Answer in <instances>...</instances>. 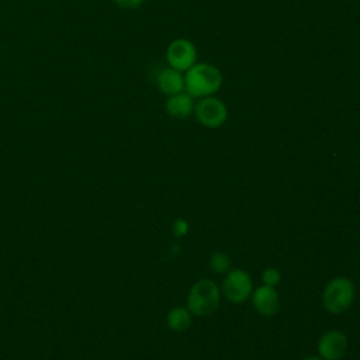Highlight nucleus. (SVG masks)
<instances>
[{"instance_id": "f257e3e1", "label": "nucleus", "mask_w": 360, "mask_h": 360, "mask_svg": "<svg viewBox=\"0 0 360 360\" xmlns=\"http://www.w3.org/2000/svg\"><path fill=\"white\" fill-rule=\"evenodd\" d=\"M184 73V90L193 98L214 96L222 86V73L212 63L197 62Z\"/></svg>"}, {"instance_id": "f03ea898", "label": "nucleus", "mask_w": 360, "mask_h": 360, "mask_svg": "<svg viewBox=\"0 0 360 360\" xmlns=\"http://www.w3.org/2000/svg\"><path fill=\"white\" fill-rule=\"evenodd\" d=\"M221 301V290L211 278H201L193 284L187 295V309L191 315L207 316L217 311Z\"/></svg>"}, {"instance_id": "7ed1b4c3", "label": "nucleus", "mask_w": 360, "mask_h": 360, "mask_svg": "<svg viewBox=\"0 0 360 360\" xmlns=\"http://www.w3.org/2000/svg\"><path fill=\"white\" fill-rule=\"evenodd\" d=\"M354 284L346 276H338L328 281L322 291V304L329 314L346 312L354 301Z\"/></svg>"}, {"instance_id": "20e7f679", "label": "nucleus", "mask_w": 360, "mask_h": 360, "mask_svg": "<svg viewBox=\"0 0 360 360\" xmlns=\"http://www.w3.org/2000/svg\"><path fill=\"white\" fill-rule=\"evenodd\" d=\"M194 117L205 128L214 129L225 124L228 118L226 104L214 96L198 98L194 104Z\"/></svg>"}, {"instance_id": "39448f33", "label": "nucleus", "mask_w": 360, "mask_h": 360, "mask_svg": "<svg viewBox=\"0 0 360 360\" xmlns=\"http://www.w3.org/2000/svg\"><path fill=\"white\" fill-rule=\"evenodd\" d=\"M253 292V281L248 271L242 269L229 270L222 281V294L233 304L245 302Z\"/></svg>"}, {"instance_id": "423d86ee", "label": "nucleus", "mask_w": 360, "mask_h": 360, "mask_svg": "<svg viewBox=\"0 0 360 360\" xmlns=\"http://www.w3.org/2000/svg\"><path fill=\"white\" fill-rule=\"evenodd\" d=\"M166 60L170 68L186 72L197 63V48L187 38L173 39L166 48Z\"/></svg>"}, {"instance_id": "0eeeda50", "label": "nucleus", "mask_w": 360, "mask_h": 360, "mask_svg": "<svg viewBox=\"0 0 360 360\" xmlns=\"http://www.w3.org/2000/svg\"><path fill=\"white\" fill-rule=\"evenodd\" d=\"M347 338L339 329H330L321 335L316 343L318 356L323 360H339L347 350Z\"/></svg>"}, {"instance_id": "6e6552de", "label": "nucleus", "mask_w": 360, "mask_h": 360, "mask_svg": "<svg viewBox=\"0 0 360 360\" xmlns=\"http://www.w3.org/2000/svg\"><path fill=\"white\" fill-rule=\"evenodd\" d=\"M255 309L263 316H273L280 307L278 292L274 287L262 284L256 287L250 295Z\"/></svg>"}, {"instance_id": "1a4fd4ad", "label": "nucleus", "mask_w": 360, "mask_h": 360, "mask_svg": "<svg viewBox=\"0 0 360 360\" xmlns=\"http://www.w3.org/2000/svg\"><path fill=\"white\" fill-rule=\"evenodd\" d=\"M156 86L158 89L166 94V96H173L181 91H186L184 87V75L183 72H179L170 66L163 68L159 70L156 76Z\"/></svg>"}, {"instance_id": "9d476101", "label": "nucleus", "mask_w": 360, "mask_h": 360, "mask_svg": "<svg viewBox=\"0 0 360 360\" xmlns=\"http://www.w3.org/2000/svg\"><path fill=\"white\" fill-rule=\"evenodd\" d=\"M194 98L187 91H181L167 97L165 110L172 118L184 120L194 112Z\"/></svg>"}, {"instance_id": "9b49d317", "label": "nucleus", "mask_w": 360, "mask_h": 360, "mask_svg": "<svg viewBox=\"0 0 360 360\" xmlns=\"http://www.w3.org/2000/svg\"><path fill=\"white\" fill-rule=\"evenodd\" d=\"M167 326L174 332L186 330L191 323V312L187 307H174L166 315Z\"/></svg>"}, {"instance_id": "f8f14e48", "label": "nucleus", "mask_w": 360, "mask_h": 360, "mask_svg": "<svg viewBox=\"0 0 360 360\" xmlns=\"http://www.w3.org/2000/svg\"><path fill=\"white\" fill-rule=\"evenodd\" d=\"M208 264H210V269H211L215 274H226V273L231 270L232 260H231V257H229L226 253H224V252H214V253L210 256Z\"/></svg>"}, {"instance_id": "ddd939ff", "label": "nucleus", "mask_w": 360, "mask_h": 360, "mask_svg": "<svg viewBox=\"0 0 360 360\" xmlns=\"http://www.w3.org/2000/svg\"><path fill=\"white\" fill-rule=\"evenodd\" d=\"M281 280V273L274 269V267H267L263 273H262V281L263 284L266 285H270V287H276Z\"/></svg>"}, {"instance_id": "4468645a", "label": "nucleus", "mask_w": 360, "mask_h": 360, "mask_svg": "<svg viewBox=\"0 0 360 360\" xmlns=\"http://www.w3.org/2000/svg\"><path fill=\"white\" fill-rule=\"evenodd\" d=\"M172 231H173V235L177 236V238H183L187 235L188 232V222L183 218H177L173 225H172Z\"/></svg>"}, {"instance_id": "2eb2a0df", "label": "nucleus", "mask_w": 360, "mask_h": 360, "mask_svg": "<svg viewBox=\"0 0 360 360\" xmlns=\"http://www.w3.org/2000/svg\"><path fill=\"white\" fill-rule=\"evenodd\" d=\"M112 3L122 10H135L139 8L145 0H112Z\"/></svg>"}, {"instance_id": "dca6fc26", "label": "nucleus", "mask_w": 360, "mask_h": 360, "mask_svg": "<svg viewBox=\"0 0 360 360\" xmlns=\"http://www.w3.org/2000/svg\"><path fill=\"white\" fill-rule=\"evenodd\" d=\"M302 360H323V359L319 357V356H308V357H305Z\"/></svg>"}]
</instances>
